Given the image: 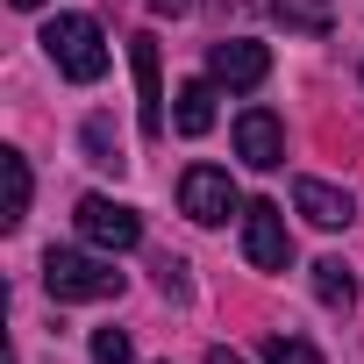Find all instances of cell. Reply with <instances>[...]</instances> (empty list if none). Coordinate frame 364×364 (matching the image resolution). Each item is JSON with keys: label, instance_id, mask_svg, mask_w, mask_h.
Returning a JSON list of instances; mask_svg holds the SVG:
<instances>
[{"label": "cell", "instance_id": "6da1fadb", "mask_svg": "<svg viewBox=\"0 0 364 364\" xmlns=\"http://www.w3.org/2000/svg\"><path fill=\"white\" fill-rule=\"evenodd\" d=\"M43 50H50V65H58L65 79H79V86H93V79L107 72V43H100V22H93V15H58V22L43 29Z\"/></svg>", "mask_w": 364, "mask_h": 364}, {"label": "cell", "instance_id": "7a4b0ae2", "mask_svg": "<svg viewBox=\"0 0 364 364\" xmlns=\"http://www.w3.org/2000/svg\"><path fill=\"white\" fill-rule=\"evenodd\" d=\"M43 286H50V300H114L122 272L86 250H43Z\"/></svg>", "mask_w": 364, "mask_h": 364}, {"label": "cell", "instance_id": "3957f363", "mask_svg": "<svg viewBox=\"0 0 364 364\" xmlns=\"http://www.w3.org/2000/svg\"><path fill=\"white\" fill-rule=\"evenodd\" d=\"M178 208H186V222L215 229V222H229V215L243 208V193H236V178H229L222 164H193L186 178H178Z\"/></svg>", "mask_w": 364, "mask_h": 364}, {"label": "cell", "instance_id": "277c9868", "mask_svg": "<svg viewBox=\"0 0 364 364\" xmlns=\"http://www.w3.org/2000/svg\"><path fill=\"white\" fill-rule=\"evenodd\" d=\"M79 236L93 250H136L143 243V215L122 208V200H107V193H86L79 200Z\"/></svg>", "mask_w": 364, "mask_h": 364}, {"label": "cell", "instance_id": "5b68a950", "mask_svg": "<svg viewBox=\"0 0 364 364\" xmlns=\"http://www.w3.org/2000/svg\"><path fill=\"white\" fill-rule=\"evenodd\" d=\"M243 257H250L257 272H286L293 236H286V208H279V200H250V208H243Z\"/></svg>", "mask_w": 364, "mask_h": 364}, {"label": "cell", "instance_id": "8992f818", "mask_svg": "<svg viewBox=\"0 0 364 364\" xmlns=\"http://www.w3.org/2000/svg\"><path fill=\"white\" fill-rule=\"evenodd\" d=\"M264 72H272V50H264V43H215V50H208V79H215V86L250 93V86H264Z\"/></svg>", "mask_w": 364, "mask_h": 364}, {"label": "cell", "instance_id": "52a82bcc", "mask_svg": "<svg viewBox=\"0 0 364 364\" xmlns=\"http://www.w3.org/2000/svg\"><path fill=\"white\" fill-rule=\"evenodd\" d=\"M236 157H243L250 171H279V164H286V129H279V114L250 107V114L236 122Z\"/></svg>", "mask_w": 364, "mask_h": 364}, {"label": "cell", "instance_id": "ba28073f", "mask_svg": "<svg viewBox=\"0 0 364 364\" xmlns=\"http://www.w3.org/2000/svg\"><path fill=\"white\" fill-rule=\"evenodd\" d=\"M129 65H136V93H143V136H164V79H157V36H136V43H129Z\"/></svg>", "mask_w": 364, "mask_h": 364}, {"label": "cell", "instance_id": "9c48e42d", "mask_svg": "<svg viewBox=\"0 0 364 364\" xmlns=\"http://www.w3.org/2000/svg\"><path fill=\"white\" fill-rule=\"evenodd\" d=\"M293 208L314 222V229H350V193H336V186H321V178H300V186H293Z\"/></svg>", "mask_w": 364, "mask_h": 364}, {"label": "cell", "instance_id": "30bf717a", "mask_svg": "<svg viewBox=\"0 0 364 364\" xmlns=\"http://www.w3.org/2000/svg\"><path fill=\"white\" fill-rule=\"evenodd\" d=\"M178 136H208L215 129V79H193V86H178V114H171Z\"/></svg>", "mask_w": 364, "mask_h": 364}, {"label": "cell", "instance_id": "8fae6325", "mask_svg": "<svg viewBox=\"0 0 364 364\" xmlns=\"http://www.w3.org/2000/svg\"><path fill=\"white\" fill-rule=\"evenodd\" d=\"M314 300L336 307V314H350V307H357V272H350L343 257H321V264H314Z\"/></svg>", "mask_w": 364, "mask_h": 364}, {"label": "cell", "instance_id": "7c38bea8", "mask_svg": "<svg viewBox=\"0 0 364 364\" xmlns=\"http://www.w3.org/2000/svg\"><path fill=\"white\" fill-rule=\"evenodd\" d=\"M0 164H8V215H0V222L22 229V215H29V157H22V150H8Z\"/></svg>", "mask_w": 364, "mask_h": 364}, {"label": "cell", "instance_id": "4fadbf2b", "mask_svg": "<svg viewBox=\"0 0 364 364\" xmlns=\"http://www.w3.org/2000/svg\"><path fill=\"white\" fill-rule=\"evenodd\" d=\"M264 364H321V350L300 336H264Z\"/></svg>", "mask_w": 364, "mask_h": 364}, {"label": "cell", "instance_id": "5bb4252c", "mask_svg": "<svg viewBox=\"0 0 364 364\" xmlns=\"http://www.w3.org/2000/svg\"><path fill=\"white\" fill-rule=\"evenodd\" d=\"M86 157H93L100 171H122V164H129V157L114 150V136H107V122H86Z\"/></svg>", "mask_w": 364, "mask_h": 364}, {"label": "cell", "instance_id": "9a60e30c", "mask_svg": "<svg viewBox=\"0 0 364 364\" xmlns=\"http://www.w3.org/2000/svg\"><path fill=\"white\" fill-rule=\"evenodd\" d=\"M279 22H293V29H328V8H321V0H279Z\"/></svg>", "mask_w": 364, "mask_h": 364}, {"label": "cell", "instance_id": "2e32d148", "mask_svg": "<svg viewBox=\"0 0 364 364\" xmlns=\"http://www.w3.org/2000/svg\"><path fill=\"white\" fill-rule=\"evenodd\" d=\"M136 350H129V336L122 328H93V364H129Z\"/></svg>", "mask_w": 364, "mask_h": 364}, {"label": "cell", "instance_id": "e0dca14e", "mask_svg": "<svg viewBox=\"0 0 364 364\" xmlns=\"http://www.w3.org/2000/svg\"><path fill=\"white\" fill-rule=\"evenodd\" d=\"M150 8H157V15H186L193 0H150Z\"/></svg>", "mask_w": 364, "mask_h": 364}, {"label": "cell", "instance_id": "ac0fdd59", "mask_svg": "<svg viewBox=\"0 0 364 364\" xmlns=\"http://www.w3.org/2000/svg\"><path fill=\"white\" fill-rule=\"evenodd\" d=\"M208 364H243V357L236 350H208Z\"/></svg>", "mask_w": 364, "mask_h": 364}, {"label": "cell", "instance_id": "d6986e66", "mask_svg": "<svg viewBox=\"0 0 364 364\" xmlns=\"http://www.w3.org/2000/svg\"><path fill=\"white\" fill-rule=\"evenodd\" d=\"M15 8H43V0H15Z\"/></svg>", "mask_w": 364, "mask_h": 364}]
</instances>
